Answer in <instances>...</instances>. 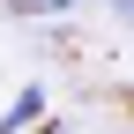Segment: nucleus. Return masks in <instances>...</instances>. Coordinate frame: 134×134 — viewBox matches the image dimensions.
Masks as SVG:
<instances>
[{
	"instance_id": "obj_1",
	"label": "nucleus",
	"mask_w": 134,
	"mask_h": 134,
	"mask_svg": "<svg viewBox=\"0 0 134 134\" xmlns=\"http://www.w3.org/2000/svg\"><path fill=\"white\" fill-rule=\"evenodd\" d=\"M37 112H45V90H23V97L8 104V134H15V127H30Z\"/></svg>"
},
{
	"instance_id": "obj_2",
	"label": "nucleus",
	"mask_w": 134,
	"mask_h": 134,
	"mask_svg": "<svg viewBox=\"0 0 134 134\" xmlns=\"http://www.w3.org/2000/svg\"><path fill=\"white\" fill-rule=\"evenodd\" d=\"M37 8H52V15H60V8H75V0H37Z\"/></svg>"
},
{
	"instance_id": "obj_3",
	"label": "nucleus",
	"mask_w": 134,
	"mask_h": 134,
	"mask_svg": "<svg viewBox=\"0 0 134 134\" xmlns=\"http://www.w3.org/2000/svg\"><path fill=\"white\" fill-rule=\"evenodd\" d=\"M37 134H67V127H60V119H45V127H37Z\"/></svg>"
},
{
	"instance_id": "obj_4",
	"label": "nucleus",
	"mask_w": 134,
	"mask_h": 134,
	"mask_svg": "<svg viewBox=\"0 0 134 134\" xmlns=\"http://www.w3.org/2000/svg\"><path fill=\"white\" fill-rule=\"evenodd\" d=\"M0 8H37V0H0Z\"/></svg>"
},
{
	"instance_id": "obj_5",
	"label": "nucleus",
	"mask_w": 134,
	"mask_h": 134,
	"mask_svg": "<svg viewBox=\"0 0 134 134\" xmlns=\"http://www.w3.org/2000/svg\"><path fill=\"white\" fill-rule=\"evenodd\" d=\"M112 8H119V15H134V0H112Z\"/></svg>"
}]
</instances>
